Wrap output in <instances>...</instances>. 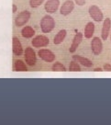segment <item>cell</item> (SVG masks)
I'll return each mask as SVG.
<instances>
[{
	"mask_svg": "<svg viewBox=\"0 0 111 125\" xmlns=\"http://www.w3.org/2000/svg\"><path fill=\"white\" fill-rule=\"evenodd\" d=\"M55 27V20L51 15H46L40 20V29L43 33H50Z\"/></svg>",
	"mask_w": 111,
	"mask_h": 125,
	"instance_id": "cell-1",
	"label": "cell"
},
{
	"mask_svg": "<svg viewBox=\"0 0 111 125\" xmlns=\"http://www.w3.org/2000/svg\"><path fill=\"white\" fill-rule=\"evenodd\" d=\"M88 12H89V15L93 19V20H95L96 22L103 21V12L101 11V9L96 5H92L91 7L89 8V9H88Z\"/></svg>",
	"mask_w": 111,
	"mask_h": 125,
	"instance_id": "cell-2",
	"label": "cell"
},
{
	"mask_svg": "<svg viewBox=\"0 0 111 125\" xmlns=\"http://www.w3.org/2000/svg\"><path fill=\"white\" fill-rule=\"evenodd\" d=\"M30 17H31V14L28 10H24V11L20 12L19 14L17 16L16 20H15L16 26L17 27H22V26H24L29 20Z\"/></svg>",
	"mask_w": 111,
	"mask_h": 125,
	"instance_id": "cell-3",
	"label": "cell"
},
{
	"mask_svg": "<svg viewBox=\"0 0 111 125\" xmlns=\"http://www.w3.org/2000/svg\"><path fill=\"white\" fill-rule=\"evenodd\" d=\"M24 55H25V61L27 62V64L29 66H34L36 64V62H37L34 50L30 47L26 48V50L24 52Z\"/></svg>",
	"mask_w": 111,
	"mask_h": 125,
	"instance_id": "cell-4",
	"label": "cell"
},
{
	"mask_svg": "<svg viewBox=\"0 0 111 125\" xmlns=\"http://www.w3.org/2000/svg\"><path fill=\"white\" fill-rule=\"evenodd\" d=\"M38 55L41 60L46 62H52L55 60V54L49 49H41L38 52Z\"/></svg>",
	"mask_w": 111,
	"mask_h": 125,
	"instance_id": "cell-5",
	"label": "cell"
},
{
	"mask_svg": "<svg viewBox=\"0 0 111 125\" xmlns=\"http://www.w3.org/2000/svg\"><path fill=\"white\" fill-rule=\"evenodd\" d=\"M91 50L95 55H99L103 50V43L98 37H94L91 42Z\"/></svg>",
	"mask_w": 111,
	"mask_h": 125,
	"instance_id": "cell-6",
	"label": "cell"
},
{
	"mask_svg": "<svg viewBox=\"0 0 111 125\" xmlns=\"http://www.w3.org/2000/svg\"><path fill=\"white\" fill-rule=\"evenodd\" d=\"M32 45L36 48H40V47H44L47 46L48 44L50 43V40L47 36L44 35H38L34 37L32 40Z\"/></svg>",
	"mask_w": 111,
	"mask_h": 125,
	"instance_id": "cell-7",
	"label": "cell"
},
{
	"mask_svg": "<svg viewBox=\"0 0 111 125\" xmlns=\"http://www.w3.org/2000/svg\"><path fill=\"white\" fill-rule=\"evenodd\" d=\"M74 9V2L73 0H67L62 5L60 13L63 16H68L71 14Z\"/></svg>",
	"mask_w": 111,
	"mask_h": 125,
	"instance_id": "cell-8",
	"label": "cell"
},
{
	"mask_svg": "<svg viewBox=\"0 0 111 125\" xmlns=\"http://www.w3.org/2000/svg\"><path fill=\"white\" fill-rule=\"evenodd\" d=\"M60 7V0H48L44 6V9L47 13L52 14L55 13Z\"/></svg>",
	"mask_w": 111,
	"mask_h": 125,
	"instance_id": "cell-9",
	"label": "cell"
},
{
	"mask_svg": "<svg viewBox=\"0 0 111 125\" xmlns=\"http://www.w3.org/2000/svg\"><path fill=\"white\" fill-rule=\"evenodd\" d=\"M111 29V20L109 18L105 19L103 21V26H102V31H101V37L104 41H107V37L110 33Z\"/></svg>",
	"mask_w": 111,
	"mask_h": 125,
	"instance_id": "cell-10",
	"label": "cell"
},
{
	"mask_svg": "<svg viewBox=\"0 0 111 125\" xmlns=\"http://www.w3.org/2000/svg\"><path fill=\"white\" fill-rule=\"evenodd\" d=\"M83 35L82 32H77V33H76L75 36L74 37L73 42H72L71 47H70V49H69L70 52L74 53V52L77 50V48H78V46L80 45V43L82 42V41H83Z\"/></svg>",
	"mask_w": 111,
	"mask_h": 125,
	"instance_id": "cell-11",
	"label": "cell"
},
{
	"mask_svg": "<svg viewBox=\"0 0 111 125\" xmlns=\"http://www.w3.org/2000/svg\"><path fill=\"white\" fill-rule=\"evenodd\" d=\"M12 46H13V52H14L15 55L20 56V55L23 54V48H22L21 42L18 40V38H17V37L13 38V40H12Z\"/></svg>",
	"mask_w": 111,
	"mask_h": 125,
	"instance_id": "cell-12",
	"label": "cell"
},
{
	"mask_svg": "<svg viewBox=\"0 0 111 125\" xmlns=\"http://www.w3.org/2000/svg\"><path fill=\"white\" fill-rule=\"evenodd\" d=\"M73 58L74 61L79 63L80 65H83L84 67H92L93 66V62L92 61H90L89 59L85 58V57H83V56H80V55H74Z\"/></svg>",
	"mask_w": 111,
	"mask_h": 125,
	"instance_id": "cell-13",
	"label": "cell"
},
{
	"mask_svg": "<svg viewBox=\"0 0 111 125\" xmlns=\"http://www.w3.org/2000/svg\"><path fill=\"white\" fill-rule=\"evenodd\" d=\"M94 32H95V24L93 23L92 21H90V22H88L85 25L84 31H83V36L86 39H90L94 35Z\"/></svg>",
	"mask_w": 111,
	"mask_h": 125,
	"instance_id": "cell-14",
	"label": "cell"
},
{
	"mask_svg": "<svg viewBox=\"0 0 111 125\" xmlns=\"http://www.w3.org/2000/svg\"><path fill=\"white\" fill-rule=\"evenodd\" d=\"M67 35V31L66 30H61V31L57 33L54 37V40H53V43L58 45V44H61L65 39V37Z\"/></svg>",
	"mask_w": 111,
	"mask_h": 125,
	"instance_id": "cell-15",
	"label": "cell"
},
{
	"mask_svg": "<svg viewBox=\"0 0 111 125\" xmlns=\"http://www.w3.org/2000/svg\"><path fill=\"white\" fill-rule=\"evenodd\" d=\"M21 35L23 36L24 38L29 39V38H32L33 36L35 35V31L30 26H26V27H24L21 30Z\"/></svg>",
	"mask_w": 111,
	"mask_h": 125,
	"instance_id": "cell-16",
	"label": "cell"
},
{
	"mask_svg": "<svg viewBox=\"0 0 111 125\" xmlns=\"http://www.w3.org/2000/svg\"><path fill=\"white\" fill-rule=\"evenodd\" d=\"M14 70L17 72H27L28 68L22 60H17L14 63Z\"/></svg>",
	"mask_w": 111,
	"mask_h": 125,
	"instance_id": "cell-17",
	"label": "cell"
},
{
	"mask_svg": "<svg viewBox=\"0 0 111 125\" xmlns=\"http://www.w3.org/2000/svg\"><path fill=\"white\" fill-rule=\"evenodd\" d=\"M52 71L53 72H66L67 69L61 62H56L52 65Z\"/></svg>",
	"mask_w": 111,
	"mask_h": 125,
	"instance_id": "cell-18",
	"label": "cell"
},
{
	"mask_svg": "<svg viewBox=\"0 0 111 125\" xmlns=\"http://www.w3.org/2000/svg\"><path fill=\"white\" fill-rule=\"evenodd\" d=\"M69 71H70V72H81V71H82V68H81V65H80L79 63L74 60V61H72V62H70Z\"/></svg>",
	"mask_w": 111,
	"mask_h": 125,
	"instance_id": "cell-19",
	"label": "cell"
},
{
	"mask_svg": "<svg viewBox=\"0 0 111 125\" xmlns=\"http://www.w3.org/2000/svg\"><path fill=\"white\" fill-rule=\"evenodd\" d=\"M43 2L44 0H29V6H30V8H36L40 7Z\"/></svg>",
	"mask_w": 111,
	"mask_h": 125,
	"instance_id": "cell-20",
	"label": "cell"
},
{
	"mask_svg": "<svg viewBox=\"0 0 111 125\" xmlns=\"http://www.w3.org/2000/svg\"><path fill=\"white\" fill-rule=\"evenodd\" d=\"M74 2H75L76 5H78V6H84L85 3H86V0H74Z\"/></svg>",
	"mask_w": 111,
	"mask_h": 125,
	"instance_id": "cell-21",
	"label": "cell"
},
{
	"mask_svg": "<svg viewBox=\"0 0 111 125\" xmlns=\"http://www.w3.org/2000/svg\"><path fill=\"white\" fill-rule=\"evenodd\" d=\"M103 70L107 72H111V64L110 63H105L103 66Z\"/></svg>",
	"mask_w": 111,
	"mask_h": 125,
	"instance_id": "cell-22",
	"label": "cell"
},
{
	"mask_svg": "<svg viewBox=\"0 0 111 125\" xmlns=\"http://www.w3.org/2000/svg\"><path fill=\"white\" fill-rule=\"evenodd\" d=\"M16 10H17L16 5H13V12H16Z\"/></svg>",
	"mask_w": 111,
	"mask_h": 125,
	"instance_id": "cell-23",
	"label": "cell"
},
{
	"mask_svg": "<svg viewBox=\"0 0 111 125\" xmlns=\"http://www.w3.org/2000/svg\"><path fill=\"white\" fill-rule=\"evenodd\" d=\"M102 70H103V69H101V68H95V72H96V71H98V72H101Z\"/></svg>",
	"mask_w": 111,
	"mask_h": 125,
	"instance_id": "cell-24",
	"label": "cell"
},
{
	"mask_svg": "<svg viewBox=\"0 0 111 125\" xmlns=\"http://www.w3.org/2000/svg\"><path fill=\"white\" fill-rule=\"evenodd\" d=\"M110 41H111V31H110Z\"/></svg>",
	"mask_w": 111,
	"mask_h": 125,
	"instance_id": "cell-25",
	"label": "cell"
}]
</instances>
